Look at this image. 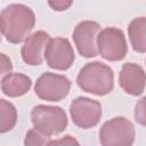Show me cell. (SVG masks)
<instances>
[{"mask_svg":"<svg viewBox=\"0 0 146 146\" xmlns=\"http://www.w3.org/2000/svg\"><path fill=\"white\" fill-rule=\"evenodd\" d=\"M70 113L73 123L81 129L95 127L102 116V105L99 102L88 97H78L70 105Z\"/></svg>","mask_w":146,"mask_h":146,"instance_id":"52a82bcc","label":"cell"},{"mask_svg":"<svg viewBox=\"0 0 146 146\" xmlns=\"http://www.w3.org/2000/svg\"><path fill=\"white\" fill-rule=\"evenodd\" d=\"M17 122L16 107L8 100L0 99V133L10 131Z\"/></svg>","mask_w":146,"mask_h":146,"instance_id":"5bb4252c","label":"cell"},{"mask_svg":"<svg viewBox=\"0 0 146 146\" xmlns=\"http://www.w3.org/2000/svg\"><path fill=\"white\" fill-rule=\"evenodd\" d=\"M97 51L106 60L117 62L125 57L128 46L123 32L117 27H106L98 33Z\"/></svg>","mask_w":146,"mask_h":146,"instance_id":"5b68a950","label":"cell"},{"mask_svg":"<svg viewBox=\"0 0 146 146\" xmlns=\"http://www.w3.org/2000/svg\"><path fill=\"white\" fill-rule=\"evenodd\" d=\"M51 38L44 31H36L24 41L21 54L23 60L31 66L41 65L44 60L46 47Z\"/></svg>","mask_w":146,"mask_h":146,"instance_id":"30bf717a","label":"cell"},{"mask_svg":"<svg viewBox=\"0 0 146 146\" xmlns=\"http://www.w3.org/2000/svg\"><path fill=\"white\" fill-rule=\"evenodd\" d=\"M135 136L132 123L123 116H116L106 121L99 130L102 146H132Z\"/></svg>","mask_w":146,"mask_h":146,"instance_id":"277c9868","label":"cell"},{"mask_svg":"<svg viewBox=\"0 0 146 146\" xmlns=\"http://www.w3.org/2000/svg\"><path fill=\"white\" fill-rule=\"evenodd\" d=\"M128 34L132 49L138 52H145L146 50V18H135L128 26Z\"/></svg>","mask_w":146,"mask_h":146,"instance_id":"4fadbf2b","label":"cell"},{"mask_svg":"<svg viewBox=\"0 0 146 146\" xmlns=\"http://www.w3.org/2000/svg\"><path fill=\"white\" fill-rule=\"evenodd\" d=\"M35 25L33 10L23 3H11L0 13V32L10 43H21L31 35Z\"/></svg>","mask_w":146,"mask_h":146,"instance_id":"6da1fadb","label":"cell"},{"mask_svg":"<svg viewBox=\"0 0 146 146\" xmlns=\"http://www.w3.org/2000/svg\"><path fill=\"white\" fill-rule=\"evenodd\" d=\"M44 59L49 67L58 71H65L72 66L75 55L67 39L54 38L49 40L46 47Z\"/></svg>","mask_w":146,"mask_h":146,"instance_id":"ba28073f","label":"cell"},{"mask_svg":"<svg viewBox=\"0 0 146 146\" xmlns=\"http://www.w3.org/2000/svg\"><path fill=\"white\" fill-rule=\"evenodd\" d=\"M71 89V81L60 74L46 72L39 76L34 86L35 95L43 100L59 102L64 99Z\"/></svg>","mask_w":146,"mask_h":146,"instance_id":"8992f818","label":"cell"},{"mask_svg":"<svg viewBox=\"0 0 146 146\" xmlns=\"http://www.w3.org/2000/svg\"><path fill=\"white\" fill-rule=\"evenodd\" d=\"M1 35H2V34H1V32H0V42H1Z\"/></svg>","mask_w":146,"mask_h":146,"instance_id":"ffe728a7","label":"cell"},{"mask_svg":"<svg viewBox=\"0 0 146 146\" xmlns=\"http://www.w3.org/2000/svg\"><path fill=\"white\" fill-rule=\"evenodd\" d=\"M11 70H13L11 59L7 55L0 52V81H2V79L11 72Z\"/></svg>","mask_w":146,"mask_h":146,"instance_id":"2e32d148","label":"cell"},{"mask_svg":"<svg viewBox=\"0 0 146 146\" xmlns=\"http://www.w3.org/2000/svg\"><path fill=\"white\" fill-rule=\"evenodd\" d=\"M48 5L56 11H63V10H66L68 9L73 2L72 1H63V0H55V1H49Z\"/></svg>","mask_w":146,"mask_h":146,"instance_id":"d6986e66","label":"cell"},{"mask_svg":"<svg viewBox=\"0 0 146 146\" xmlns=\"http://www.w3.org/2000/svg\"><path fill=\"white\" fill-rule=\"evenodd\" d=\"M119 82L121 88L129 95L139 96L144 92L145 89V72L144 68L135 63L123 64Z\"/></svg>","mask_w":146,"mask_h":146,"instance_id":"8fae6325","label":"cell"},{"mask_svg":"<svg viewBox=\"0 0 146 146\" xmlns=\"http://www.w3.org/2000/svg\"><path fill=\"white\" fill-rule=\"evenodd\" d=\"M50 141L51 139L49 136L40 132L36 129H31L25 136L24 146H49Z\"/></svg>","mask_w":146,"mask_h":146,"instance_id":"9a60e30c","label":"cell"},{"mask_svg":"<svg viewBox=\"0 0 146 146\" xmlns=\"http://www.w3.org/2000/svg\"><path fill=\"white\" fill-rule=\"evenodd\" d=\"M76 82L83 91L104 96L114 88V73L108 65L100 62H91L80 70Z\"/></svg>","mask_w":146,"mask_h":146,"instance_id":"7a4b0ae2","label":"cell"},{"mask_svg":"<svg viewBox=\"0 0 146 146\" xmlns=\"http://www.w3.org/2000/svg\"><path fill=\"white\" fill-rule=\"evenodd\" d=\"M49 146H80V144L74 137L67 135V136H64L59 139L51 140Z\"/></svg>","mask_w":146,"mask_h":146,"instance_id":"e0dca14e","label":"cell"},{"mask_svg":"<svg viewBox=\"0 0 146 146\" xmlns=\"http://www.w3.org/2000/svg\"><path fill=\"white\" fill-rule=\"evenodd\" d=\"M31 119L34 129L49 137L62 133L68 123L65 111L58 106H34L31 112Z\"/></svg>","mask_w":146,"mask_h":146,"instance_id":"3957f363","label":"cell"},{"mask_svg":"<svg viewBox=\"0 0 146 146\" xmlns=\"http://www.w3.org/2000/svg\"><path fill=\"white\" fill-rule=\"evenodd\" d=\"M32 86L31 79L22 73H9L1 81V90L8 97H21L25 95Z\"/></svg>","mask_w":146,"mask_h":146,"instance_id":"7c38bea8","label":"cell"},{"mask_svg":"<svg viewBox=\"0 0 146 146\" xmlns=\"http://www.w3.org/2000/svg\"><path fill=\"white\" fill-rule=\"evenodd\" d=\"M144 102L145 98H141L140 102L136 105V110H135V119L137 122H139L140 124H145V111H144Z\"/></svg>","mask_w":146,"mask_h":146,"instance_id":"ac0fdd59","label":"cell"},{"mask_svg":"<svg viewBox=\"0 0 146 146\" xmlns=\"http://www.w3.org/2000/svg\"><path fill=\"white\" fill-rule=\"evenodd\" d=\"M99 32V24L92 21H83L75 26L73 31V40L81 56L91 58L98 55L97 36Z\"/></svg>","mask_w":146,"mask_h":146,"instance_id":"9c48e42d","label":"cell"}]
</instances>
